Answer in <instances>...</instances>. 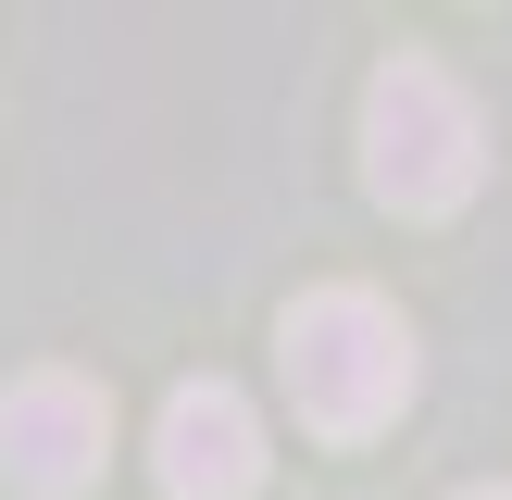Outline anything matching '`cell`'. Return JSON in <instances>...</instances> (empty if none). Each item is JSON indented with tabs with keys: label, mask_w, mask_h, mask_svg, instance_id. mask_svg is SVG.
<instances>
[{
	"label": "cell",
	"mask_w": 512,
	"mask_h": 500,
	"mask_svg": "<svg viewBox=\"0 0 512 500\" xmlns=\"http://www.w3.org/2000/svg\"><path fill=\"white\" fill-rule=\"evenodd\" d=\"M150 475H163V500H250L263 488V413L225 375L175 388L163 425H150Z\"/></svg>",
	"instance_id": "4"
},
{
	"label": "cell",
	"mask_w": 512,
	"mask_h": 500,
	"mask_svg": "<svg viewBox=\"0 0 512 500\" xmlns=\"http://www.w3.org/2000/svg\"><path fill=\"white\" fill-rule=\"evenodd\" d=\"M463 500H512V488H463Z\"/></svg>",
	"instance_id": "5"
},
{
	"label": "cell",
	"mask_w": 512,
	"mask_h": 500,
	"mask_svg": "<svg viewBox=\"0 0 512 500\" xmlns=\"http://www.w3.org/2000/svg\"><path fill=\"white\" fill-rule=\"evenodd\" d=\"M100 450H113V400L88 388V375H13L0 388V488L25 500H75L100 475Z\"/></svg>",
	"instance_id": "3"
},
{
	"label": "cell",
	"mask_w": 512,
	"mask_h": 500,
	"mask_svg": "<svg viewBox=\"0 0 512 500\" xmlns=\"http://www.w3.org/2000/svg\"><path fill=\"white\" fill-rule=\"evenodd\" d=\"M475 175H488V125H475L463 75H438L425 50L375 63V88H363V188L388 200V213L438 225V213L475 200Z\"/></svg>",
	"instance_id": "2"
},
{
	"label": "cell",
	"mask_w": 512,
	"mask_h": 500,
	"mask_svg": "<svg viewBox=\"0 0 512 500\" xmlns=\"http://www.w3.org/2000/svg\"><path fill=\"white\" fill-rule=\"evenodd\" d=\"M275 363H288V400L313 438H375L413 400V325L375 288H300L275 325Z\"/></svg>",
	"instance_id": "1"
}]
</instances>
